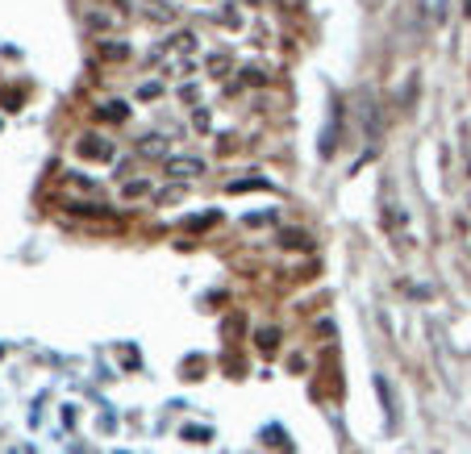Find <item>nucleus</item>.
I'll use <instances>...</instances> for the list:
<instances>
[{
  "label": "nucleus",
  "mask_w": 471,
  "mask_h": 454,
  "mask_svg": "<svg viewBox=\"0 0 471 454\" xmlns=\"http://www.w3.org/2000/svg\"><path fill=\"white\" fill-rule=\"evenodd\" d=\"M204 171H209V163L200 154H167L163 159V176H171V180H200Z\"/></svg>",
  "instance_id": "f257e3e1"
},
{
  "label": "nucleus",
  "mask_w": 471,
  "mask_h": 454,
  "mask_svg": "<svg viewBox=\"0 0 471 454\" xmlns=\"http://www.w3.org/2000/svg\"><path fill=\"white\" fill-rule=\"evenodd\" d=\"M75 154H84V159H92V163H109V159H113V142L104 134H80Z\"/></svg>",
  "instance_id": "f03ea898"
},
{
  "label": "nucleus",
  "mask_w": 471,
  "mask_h": 454,
  "mask_svg": "<svg viewBox=\"0 0 471 454\" xmlns=\"http://www.w3.org/2000/svg\"><path fill=\"white\" fill-rule=\"evenodd\" d=\"M96 54H100V63H126L134 54V46L121 38H96Z\"/></svg>",
  "instance_id": "7ed1b4c3"
},
{
  "label": "nucleus",
  "mask_w": 471,
  "mask_h": 454,
  "mask_svg": "<svg viewBox=\"0 0 471 454\" xmlns=\"http://www.w3.org/2000/svg\"><path fill=\"white\" fill-rule=\"evenodd\" d=\"M63 209L80 213V217H113V204H104V200H67Z\"/></svg>",
  "instance_id": "20e7f679"
},
{
  "label": "nucleus",
  "mask_w": 471,
  "mask_h": 454,
  "mask_svg": "<svg viewBox=\"0 0 471 454\" xmlns=\"http://www.w3.org/2000/svg\"><path fill=\"white\" fill-rule=\"evenodd\" d=\"M134 150H138L142 159H167V142H163L159 134H146V137H138V146H134Z\"/></svg>",
  "instance_id": "39448f33"
},
{
  "label": "nucleus",
  "mask_w": 471,
  "mask_h": 454,
  "mask_svg": "<svg viewBox=\"0 0 471 454\" xmlns=\"http://www.w3.org/2000/svg\"><path fill=\"white\" fill-rule=\"evenodd\" d=\"M84 25H88L92 34H109V30L121 25V17H109V13H84Z\"/></svg>",
  "instance_id": "423d86ee"
},
{
  "label": "nucleus",
  "mask_w": 471,
  "mask_h": 454,
  "mask_svg": "<svg viewBox=\"0 0 471 454\" xmlns=\"http://www.w3.org/2000/svg\"><path fill=\"white\" fill-rule=\"evenodd\" d=\"M96 117H104V121H126V117H130V104H126V100H104V104H96Z\"/></svg>",
  "instance_id": "0eeeda50"
},
{
  "label": "nucleus",
  "mask_w": 471,
  "mask_h": 454,
  "mask_svg": "<svg viewBox=\"0 0 471 454\" xmlns=\"http://www.w3.org/2000/svg\"><path fill=\"white\" fill-rule=\"evenodd\" d=\"M163 50L171 54V50H196V34H188V30H180V34H171V38H163Z\"/></svg>",
  "instance_id": "6e6552de"
},
{
  "label": "nucleus",
  "mask_w": 471,
  "mask_h": 454,
  "mask_svg": "<svg viewBox=\"0 0 471 454\" xmlns=\"http://www.w3.org/2000/svg\"><path fill=\"white\" fill-rule=\"evenodd\" d=\"M146 192H150V180H126V183H121V196H126V200L146 196Z\"/></svg>",
  "instance_id": "1a4fd4ad"
},
{
  "label": "nucleus",
  "mask_w": 471,
  "mask_h": 454,
  "mask_svg": "<svg viewBox=\"0 0 471 454\" xmlns=\"http://www.w3.org/2000/svg\"><path fill=\"white\" fill-rule=\"evenodd\" d=\"M276 338H280L276 329H263V333H259V350H267V355H271V350H276Z\"/></svg>",
  "instance_id": "9d476101"
},
{
  "label": "nucleus",
  "mask_w": 471,
  "mask_h": 454,
  "mask_svg": "<svg viewBox=\"0 0 471 454\" xmlns=\"http://www.w3.org/2000/svg\"><path fill=\"white\" fill-rule=\"evenodd\" d=\"M305 242H309L305 233H283V246H292V250H296V246H305Z\"/></svg>",
  "instance_id": "9b49d317"
},
{
  "label": "nucleus",
  "mask_w": 471,
  "mask_h": 454,
  "mask_svg": "<svg viewBox=\"0 0 471 454\" xmlns=\"http://www.w3.org/2000/svg\"><path fill=\"white\" fill-rule=\"evenodd\" d=\"M209 67H213V71H217V75H221V71H226V67H230V59H221V54H213V59H209Z\"/></svg>",
  "instance_id": "f8f14e48"
}]
</instances>
